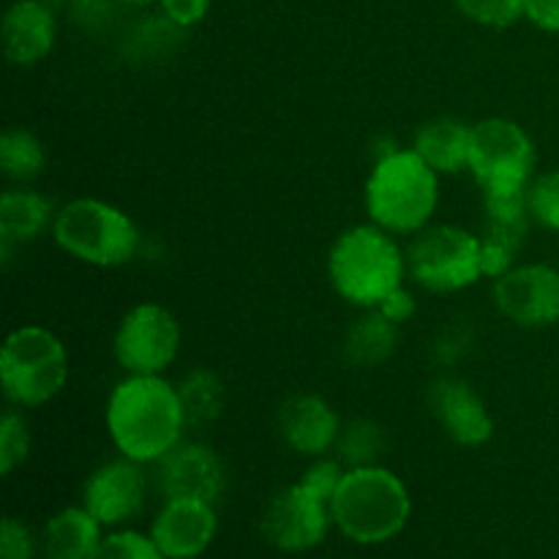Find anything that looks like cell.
Masks as SVG:
<instances>
[{
  "label": "cell",
  "mask_w": 559,
  "mask_h": 559,
  "mask_svg": "<svg viewBox=\"0 0 559 559\" xmlns=\"http://www.w3.org/2000/svg\"><path fill=\"white\" fill-rule=\"evenodd\" d=\"M107 435L120 456L156 464L183 442L189 429L178 385L162 374H129L107 399Z\"/></svg>",
  "instance_id": "cell-1"
},
{
  "label": "cell",
  "mask_w": 559,
  "mask_h": 559,
  "mask_svg": "<svg viewBox=\"0 0 559 559\" xmlns=\"http://www.w3.org/2000/svg\"><path fill=\"white\" fill-rule=\"evenodd\" d=\"M407 276V254L391 233L377 224L349 227L328 251V278L344 304L355 309H380L382 300Z\"/></svg>",
  "instance_id": "cell-2"
},
{
  "label": "cell",
  "mask_w": 559,
  "mask_h": 559,
  "mask_svg": "<svg viewBox=\"0 0 559 559\" xmlns=\"http://www.w3.org/2000/svg\"><path fill=\"white\" fill-rule=\"evenodd\" d=\"M371 224L391 235H418L440 205V175L413 151L388 147L371 167L364 189Z\"/></svg>",
  "instance_id": "cell-3"
},
{
  "label": "cell",
  "mask_w": 559,
  "mask_h": 559,
  "mask_svg": "<svg viewBox=\"0 0 559 559\" xmlns=\"http://www.w3.org/2000/svg\"><path fill=\"white\" fill-rule=\"evenodd\" d=\"M409 513L413 500L407 486L380 464L347 469L331 500V516L338 533L360 546L393 540L407 527Z\"/></svg>",
  "instance_id": "cell-4"
},
{
  "label": "cell",
  "mask_w": 559,
  "mask_h": 559,
  "mask_svg": "<svg viewBox=\"0 0 559 559\" xmlns=\"http://www.w3.org/2000/svg\"><path fill=\"white\" fill-rule=\"evenodd\" d=\"M52 240L63 254L91 267H123L140 251V229L129 213L93 197L58 207Z\"/></svg>",
  "instance_id": "cell-5"
},
{
  "label": "cell",
  "mask_w": 559,
  "mask_h": 559,
  "mask_svg": "<svg viewBox=\"0 0 559 559\" xmlns=\"http://www.w3.org/2000/svg\"><path fill=\"white\" fill-rule=\"evenodd\" d=\"M69 382V353L52 331L22 325L0 349V385L14 407L33 409L52 402Z\"/></svg>",
  "instance_id": "cell-6"
},
{
  "label": "cell",
  "mask_w": 559,
  "mask_h": 559,
  "mask_svg": "<svg viewBox=\"0 0 559 559\" xmlns=\"http://www.w3.org/2000/svg\"><path fill=\"white\" fill-rule=\"evenodd\" d=\"M407 273L426 293L451 295L478 284L480 235L456 224H429L407 249Z\"/></svg>",
  "instance_id": "cell-7"
},
{
  "label": "cell",
  "mask_w": 559,
  "mask_h": 559,
  "mask_svg": "<svg viewBox=\"0 0 559 559\" xmlns=\"http://www.w3.org/2000/svg\"><path fill=\"white\" fill-rule=\"evenodd\" d=\"M533 136L511 118H486L473 126L469 173L484 194L491 191H527L535 178Z\"/></svg>",
  "instance_id": "cell-8"
},
{
  "label": "cell",
  "mask_w": 559,
  "mask_h": 559,
  "mask_svg": "<svg viewBox=\"0 0 559 559\" xmlns=\"http://www.w3.org/2000/svg\"><path fill=\"white\" fill-rule=\"evenodd\" d=\"M112 353L126 374H164L180 353L178 317L162 304H136L115 331Z\"/></svg>",
  "instance_id": "cell-9"
},
{
  "label": "cell",
  "mask_w": 559,
  "mask_h": 559,
  "mask_svg": "<svg viewBox=\"0 0 559 559\" xmlns=\"http://www.w3.org/2000/svg\"><path fill=\"white\" fill-rule=\"evenodd\" d=\"M331 522V502L322 500L298 480L267 502L260 527L273 549L298 555V551L320 546Z\"/></svg>",
  "instance_id": "cell-10"
},
{
  "label": "cell",
  "mask_w": 559,
  "mask_h": 559,
  "mask_svg": "<svg viewBox=\"0 0 559 559\" xmlns=\"http://www.w3.org/2000/svg\"><path fill=\"white\" fill-rule=\"evenodd\" d=\"M495 306L508 322L527 331L559 322V271L544 262L513 265L495 278Z\"/></svg>",
  "instance_id": "cell-11"
},
{
  "label": "cell",
  "mask_w": 559,
  "mask_h": 559,
  "mask_svg": "<svg viewBox=\"0 0 559 559\" xmlns=\"http://www.w3.org/2000/svg\"><path fill=\"white\" fill-rule=\"evenodd\" d=\"M147 500V475L140 462L120 456L102 464L87 478L82 506L102 522V527H120L140 516Z\"/></svg>",
  "instance_id": "cell-12"
},
{
  "label": "cell",
  "mask_w": 559,
  "mask_h": 559,
  "mask_svg": "<svg viewBox=\"0 0 559 559\" xmlns=\"http://www.w3.org/2000/svg\"><path fill=\"white\" fill-rule=\"evenodd\" d=\"M156 464V484L164 500L216 502L222 497L224 464L213 448L202 442H180Z\"/></svg>",
  "instance_id": "cell-13"
},
{
  "label": "cell",
  "mask_w": 559,
  "mask_h": 559,
  "mask_svg": "<svg viewBox=\"0 0 559 559\" xmlns=\"http://www.w3.org/2000/svg\"><path fill=\"white\" fill-rule=\"evenodd\" d=\"M429 409L456 445L480 448L495 437V418L467 380L440 377L431 382Z\"/></svg>",
  "instance_id": "cell-14"
},
{
  "label": "cell",
  "mask_w": 559,
  "mask_h": 559,
  "mask_svg": "<svg viewBox=\"0 0 559 559\" xmlns=\"http://www.w3.org/2000/svg\"><path fill=\"white\" fill-rule=\"evenodd\" d=\"M218 530L213 502L167 500L153 519L151 538L167 559H197L213 544Z\"/></svg>",
  "instance_id": "cell-15"
},
{
  "label": "cell",
  "mask_w": 559,
  "mask_h": 559,
  "mask_svg": "<svg viewBox=\"0 0 559 559\" xmlns=\"http://www.w3.org/2000/svg\"><path fill=\"white\" fill-rule=\"evenodd\" d=\"M278 431L289 451L300 456L320 459L336 448L342 435V420L336 409L317 393H298L278 409Z\"/></svg>",
  "instance_id": "cell-16"
},
{
  "label": "cell",
  "mask_w": 559,
  "mask_h": 559,
  "mask_svg": "<svg viewBox=\"0 0 559 559\" xmlns=\"http://www.w3.org/2000/svg\"><path fill=\"white\" fill-rule=\"evenodd\" d=\"M58 25L55 16L41 0H16L3 16L0 38H3V55L9 63L36 66L52 52Z\"/></svg>",
  "instance_id": "cell-17"
},
{
  "label": "cell",
  "mask_w": 559,
  "mask_h": 559,
  "mask_svg": "<svg viewBox=\"0 0 559 559\" xmlns=\"http://www.w3.org/2000/svg\"><path fill=\"white\" fill-rule=\"evenodd\" d=\"M58 211L52 202L38 191L20 186L9 189L0 197V243L3 254L9 257L14 246H27L52 229Z\"/></svg>",
  "instance_id": "cell-18"
},
{
  "label": "cell",
  "mask_w": 559,
  "mask_h": 559,
  "mask_svg": "<svg viewBox=\"0 0 559 559\" xmlns=\"http://www.w3.org/2000/svg\"><path fill=\"white\" fill-rule=\"evenodd\" d=\"M469 140L473 126H464L456 118H435L420 126L413 151L437 175H456L469 167Z\"/></svg>",
  "instance_id": "cell-19"
},
{
  "label": "cell",
  "mask_w": 559,
  "mask_h": 559,
  "mask_svg": "<svg viewBox=\"0 0 559 559\" xmlns=\"http://www.w3.org/2000/svg\"><path fill=\"white\" fill-rule=\"evenodd\" d=\"M98 544H102V522L85 506L63 508L55 513L41 535L47 559H91Z\"/></svg>",
  "instance_id": "cell-20"
},
{
  "label": "cell",
  "mask_w": 559,
  "mask_h": 559,
  "mask_svg": "<svg viewBox=\"0 0 559 559\" xmlns=\"http://www.w3.org/2000/svg\"><path fill=\"white\" fill-rule=\"evenodd\" d=\"M399 344V325L380 314L377 309H369L347 333L344 353L347 360L355 366H380L396 353Z\"/></svg>",
  "instance_id": "cell-21"
},
{
  "label": "cell",
  "mask_w": 559,
  "mask_h": 559,
  "mask_svg": "<svg viewBox=\"0 0 559 559\" xmlns=\"http://www.w3.org/2000/svg\"><path fill=\"white\" fill-rule=\"evenodd\" d=\"M44 167H47V151L33 131L5 129L0 134V173L11 183H33L41 178Z\"/></svg>",
  "instance_id": "cell-22"
},
{
  "label": "cell",
  "mask_w": 559,
  "mask_h": 559,
  "mask_svg": "<svg viewBox=\"0 0 559 559\" xmlns=\"http://www.w3.org/2000/svg\"><path fill=\"white\" fill-rule=\"evenodd\" d=\"M180 402H183L186 424L200 429V426L218 420L224 409V382L211 369H197L186 374L178 385Z\"/></svg>",
  "instance_id": "cell-23"
},
{
  "label": "cell",
  "mask_w": 559,
  "mask_h": 559,
  "mask_svg": "<svg viewBox=\"0 0 559 559\" xmlns=\"http://www.w3.org/2000/svg\"><path fill=\"white\" fill-rule=\"evenodd\" d=\"M338 462L347 469L355 467H371L377 464L382 453V431L380 426L371 424L366 418L349 420L347 426H342V435L336 442Z\"/></svg>",
  "instance_id": "cell-24"
},
{
  "label": "cell",
  "mask_w": 559,
  "mask_h": 559,
  "mask_svg": "<svg viewBox=\"0 0 559 559\" xmlns=\"http://www.w3.org/2000/svg\"><path fill=\"white\" fill-rule=\"evenodd\" d=\"M527 211L533 224L559 233V169L535 175L527 186Z\"/></svg>",
  "instance_id": "cell-25"
},
{
  "label": "cell",
  "mask_w": 559,
  "mask_h": 559,
  "mask_svg": "<svg viewBox=\"0 0 559 559\" xmlns=\"http://www.w3.org/2000/svg\"><path fill=\"white\" fill-rule=\"evenodd\" d=\"M524 246L522 238L516 235L497 233V229H484L480 235V267H484V278H500L516 265V254Z\"/></svg>",
  "instance_id": "cell-26"
},
{
  "label": "cell",
  "mask_w": 559,
  "mask_h": 559,
  "mask_svg": "<svg viewBox=\"0 0 559 559\" xmlns=\"http://www.w3.org/2000/svg\"><path fill=\"white\" fill-rule=\"evenodd\" d=\"M31 453V429L16 409L0 418V473L11 475Z\"/></svg>",
  "instance_id": "cell-27"
},
{
  "label": "cell",
  "mask_w": 559,
  "mask_h": 559,
  "mask_svg": "<svg viewBox=\"0 0 559 559\" xmlns=\"http://www.w3.org/2000/svg\"><path fill=\"white\" fill-rule=\"evenodd\" d=\"M91 559H167L156 540L151 535L131 533V530H120V533H109L96 546Z\"/></svg>",
  "instance_id": "cell-28"
},
{
  "label": "cell",
  "mask_w": 559,
  "mask_h": 559,
  "mask_svg": "<svg viewBox=\"0 0 559 559\" xmlns=\"http://www.w3.org/2000/svg\"><path fill=\"white\" fill-rule=\"evenodd\" d=\"M467 20L484 27H511L524 16V0H453Z\"/></svg>",
  "instance_id": "cell-29"
},
{
  "label": "cell",
  "mask_w": 559,
  "mask_h": 559,
  "mask_svg": "<svg viewBox=\"0 0 559 559\" xmlns=\"http://www.w3.org/2000/svg\"><path fill=\"white\" fill-rule=\"evenodd\" d=\"M344 473H347V469H344V464L338 462V459L320 456L304 469V475H300V484H304L306 489L314 491V495H320L322 500L331 502L333 495H336L338 484H342Z\"/></svg>",
  "instance_id": "cell-30"
},
{
  "label": "cell",
  "mask_w": 559,
  "mask_h": 559,
  "mask_svg": "<svg viewBox=\"0 0 559 559\" xmlns=\"http://www.w3.org/2000/svg\"><path fill=\"white\" fill-rule=\"evenodd\" d=\"M36 540L20 519H3L0 524V559H33Z\"/></svg>",
  "instance_id": "cell-31"
},
{
  "label": "cell",
  "mask_w": 559,
  "mask_h": 559,
  "mask_svg": "<svg viewBox=\"0 0 559 559\" xmlns=\"http://www.w3.org/2000/svg\"><path fill=\"white\" fill-rule=\"evenodd\" d=\"M164 9V14L169 16V22L178 27H191L197 22L205 20L207 9H211L213 0H158Z\"/></svg>",
  "instance_id": "cell-32"
},
{
  "label": "cell",
  "mask_w": 559,
  "mask_h": 559,
  "mask_svg": "<svg viewBox=\"0 0 559 559\" xmlns=\"http://www.w3.org/2000/svg\"><path fill=\"white\" fill-rule=\"evenodd\" d=\"M524 16L546 33H559V0H524Z\"/></svg>",
  "instance_id": "cell-33"
},
{
  "label": "cell",
  "mask_w": 559,
  "mask_h": 559,
  "mask_svg": "<svg viewBox=\"0 0 559 559\" xmlns=\"http://www.w3.org/2000/svg\"><path fill=\"white\" fill-rule=\"evenodd\" d=\"M415 309H418V306H415L413 293H409L407 287H399L396 293H391L385 300H382L377 311L385 314L391 322H396V325H404V322L415 314Z\"/></svg>",
  "instance_id": "cell-34"
},
{
  "label": "cell",
  "mask_w": 559,
  "mask_h": 559,
  "mask_svg": "<svg viewBox=\"0 0 559 559\" xmlns=\"http://www.w3.org/2000/svg\"><path fill=\"white\" fill-rule=\"evenodd\" d=\"M123 3H131V5H145V3H151V0H123Z\"/></svg>",
  "instance_id": "cell-35"
}]
</instances>
